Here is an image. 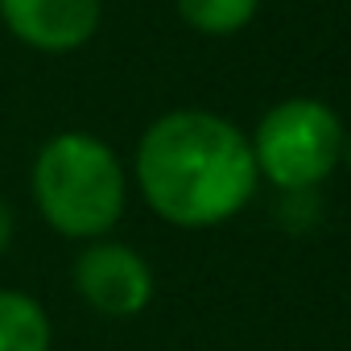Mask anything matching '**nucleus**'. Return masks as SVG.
Here are the masks:
<instances>
[{"label": "nucleus", "instance_id": "5", "mask_svg": "<svg viewBox=\"0 0 351 351\" xmlns=\"http://www.w3.org/2000/svg\"><path fill=\"white\" fill-rule=\"evenodd\" d=\"M104 21V0H0V25L38 54L83 50Z\"/></svg>", "mask_w": 351, "mask_h": 351}, {"label": "nucleus", "instance_id": "6", "mask_svg": "<svg viewBox=\"0 0 351 351\" xmlns=\"http://www.w3.org/2000/svg\"><path fill=\"white\" fill-rule=\"evenodd\" d=\"M54 326L46 306L25 289H0V351H50Z\"/></svg>", "mask_w": 351, "mask_h": 351}, {"label": "nucleus", "instance_id": "8", "mask_svg": "<svg viewBox=\"0 0 351 351\" xmlns=\"http://www.w3.org/2000/svg\"><path fill=\"white\" fill-rule=\"evenodd\" d=\"M13 232H17V215H13L9 199L0 195V256L9 252V244H13Z\"/></svg>", "mask_w": 351, "mask_h": 351}, {"label": "nucleus", "instance_id": "1", "mask_svg": "<svg viewBox=\"0 0 351 351\" xmlns=\"http://www.w3.org/2000/svg\"><path fill=\"white\" fill-rule=\"evenodd\" d=\"M256 186L248 132L211 108L161 112L136 141V191L173 228H219L252 203Z\"/></svg>", "mask_w": 351, "mask_h": 351}, {"label": "nucleus", "instance_id": "4", "mask_svg": "<svg viewBox=\"0 0 351 351\" xmlns=\"http://www.w3.org/2000/svg\"><path fill=\"white\" fill-rule=\"evenodd\" d=\"M75 293L104 318H136L153 302V269L124 240H87L71 261Z\"/></svg>", "mask_w": 351, "mask_h": 351}, {"label": "nucleus", "instance_id": "7", "mask_svg": "<svg viewBox=\"0 0 351 351\" xmlns=\"http://www.w3.org/2000/svg\"><path fill=\"white\" fill-rule=\"evenodd\" d=\"M173 9L203 38H232L252 25L261 0H173Z\"/></svg>", "mask_w": 351, "mask_h": 351}, {"label": "nucleus", "instance_id": "2", "mask_svg": "<svg viewBox=\"0 0 351 351\" xmlns=\"http://www.w3.org/2000/svg\"><path fill=\"white\" fill-rule=\"evenodd\" d=\"M38 215L66 240H104L128 207V173L95 132H54L29 169Z\"/></svg>", "mask_w": 351, "mask_h": 351}, {"label": "nucleus", "instance_id": "3", "mask_svg": "<svg viewBox=\"0 0 351 351\" xmlns=\"http://www.w3.org/2000/svg\"><path fill=\"white\" fill-rule=\"evenodd\" d=\"M252 157L261 182L277 195H306L318 191L343 165L347 128L339 112L314 95H293L273 104L252 128Z\"/></svg>", "mask_w": 351, "mask_h": 351}, {"label": "nucleus", "instance_id": "9", "mask_svg": "<svg viewBox=\"0 0 351 351\" xmlns=\"http://www.w3.org/2000/svg\"><path fill=\"white\" fill-rule=\"evenodd\" d=\"M343 165H347V173H351V128H347V141H343Z\"/></svg>", "mask_w": 351, "mask_h": 351}]
</instances>
